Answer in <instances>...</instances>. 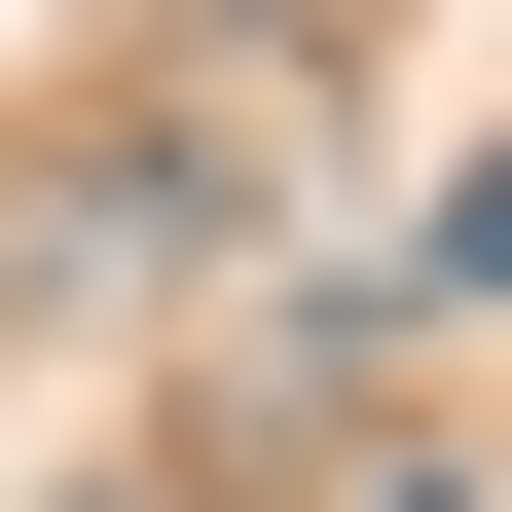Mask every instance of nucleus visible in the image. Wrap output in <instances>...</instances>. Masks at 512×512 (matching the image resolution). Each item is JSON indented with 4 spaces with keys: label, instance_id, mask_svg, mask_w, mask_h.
I'll use <instances>...</instances> for the list:
<instances>
[{
    "label": "nucleus",
    "instance_id": "obj_1",
    "mask_svg": "<svg viewBox=\"0 0 512 512\" xmlns=\"http://www.w3.org/2000/svg\"><path fill=\"white\" fill-rule=\"evenodd\" d=\"M439 293H512V147H476V183H439Z\"/></svg>",
    "mask_w": 512,
    "mask_h": 512
}]
</instances>
